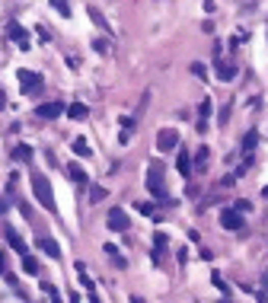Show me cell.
Returning <instances> with one entry per match:
<instances>
[{"mask_svg":"<svg viewBox=\"0 0 268 303\" xmlns=\"http://www.w3.org/2000/svg\"><path fill=\"white\" fill-rule=\"evenodd\" d=\"M217 303H233V300H227V297H224V300H217Z\"/></svg>","mask_w":268,"mask_h":303,"instance_id":"33","label":"cell"},{"mask_svg":"<svg viewBox=\"0 0 268 303\" xmlns=\"http://www.w3.org/2000/svg\"><path fill=\"white\" fill-rule=\"evenodd\" d=\"M39 249L45 252L48 259H61V246H58L55 239H48V236H42V239H39Z\"/></svg>","mask_w":268,"mask_h":303,"instance_id":"9","label":"cell"},{"mask_svg":"<svg viewBox=\"0 0 268 303\" xmlns=\"http://www.w3.org/2000/svg\"><path fill=\"white\" fill-rule=\"evenodd\" d=\"M249 208H252V204H249L246 198H243V201H236V204H233V211H239V214H246Z\"/></svg>","mask_w":268,"mask_h":303,"instance_id":"24","label":"cell"},{"mask_svg":"<svg viewBox=\"0 0 268 303\" xmlns=\"http://www.w3.org/2000/svg\"><path fill=\"white\" fill-rule=\"evenodd\" d=\"M90 16H93V22H96V26H99V29H109V22L102 19V13H99V10H96V7H90Z\"/></svg>","mask_w":268,"mask_h":303,"instance_id":"21","label":"cell"},{"mask_svg":"<svg viewBox=\"0 0 268 303\" xmlns=\"http://www.w3.org/2000/svg\"><path fill=\"white\" fill-rule=\"evenodd\" d=\"M208 147H198V150H195V166H198V169H204V166H208Z\"/></svg>","mask_w":268,"mask_h":303,"instance_id":"17","label":"cell"},{"mask_svg":"<svg viewBox=\"0 0 268 303\" xmlns=\"http://www.w3.org/2000/svg\"><path fill=\"white\" fill-rule=\"evenodd\" d=\"M67 173H70V179H74V182H77V185H87V182H90V179H87V173H83V169H80V166H74V163H70V166H67Z\"/></svg>","mask_w":268,"mask_h":303,"instance_id":"15","label":"cell"},{"mask_svg":"<svg viewBox=\"0 0 268 303\" xmlns=\"http://www.w3.org/2000/svg\"><path fill=\"white\" fill-rule=\"evenodd\" d=\"M0 108H4V93H0Z\"/></svg>","mask_w":268,"mask_h":303,"instance_id":"34","label":"cell"},{"mask_svg":"<svg viewBox=\"0 0 268 303\" xmlns=\"http://www.w3.org/2000/svg\"><path fill=\"white\" fill-rule=\"evenodd\" d=\"M211 281H214L217 287H221V290H227V281H224V278H221V274H214V278H211Z\"/></svg>","mask_w":268,"mask_h":303,"instance_id":"27","label":"cell"},{"mask_svg":"<svg viewBox=\"0 0 268 303\" xmlns=\"http://www.w3.org/2000/svg\"><path fill=\"white\" fill-rule=\"evenodd\" d=\"M138 211H141V214H156V211H153V204H147V201H141V204H138Z\"/></svg>","mask_w":268,"mask_h":303,"instance_id":"26","label":"cell"},{"mask_svg":"<svg viewBox=\"0 0 268 303\" xmlns=\"http://www.w3.org/2000/svg\"><path fill=\"white\" fill-rule=\"evenodd\" d=\"M90 303H99V297H96V294H93V297H90Z\"/></svg>","mask_w":268,"mask_h":303,"instance_id":"31","label":"cell"},{"mask_svg":"<svg viewBox=\"0 0 268 303\" xmlns=\"http://www.w3.org/2000/svg\"><path fill=\"white\" fill-rule=\"evenodd\" d=\"M221 224H224V230H243V227H246L243 214H239V211H233V208H227V211L221 214Z\"/></svg>","mask_w":268,"mask_h":303,"instance_id":"7","label":"cell"},{"mask_svg":"<svg viewBox=\"0 0 268 303\" xmlns=\"http://www.w3.org/2000/svg\"><path fill=\"white\" fill-rule=\"evenodd\" d=\"M7 211V201H0V214H4Z\"/></svg>","mask_w":268,"mask_h":303,"instance_id":"30","label":"cell"},{"mask_svg":"<svg viewBox=\"0 0 268 303\" xmlns=\"http://www.w3.org/2000/svg\"><path fill=\"white\" fill-rule=\"evenodd\" d=\"M32 191H35V198H39L42 208H48L51 214L58 211V204H55V191H51V185H48V179H45V176H39V173L32 176Z\"/></svg>","mask_w":268,"mask_h":303,"instance_id":"1","label":"cell"},{"mask_svg":"<svg viewBox=\"0 0 268 303\" xmlns=\"http://www.w3.org/2000/svg\"><path fill=\"white\" fill-rule=\"evenodd\" d=\"M147 188L153 198H166V182H163V163L153 160L150 169H147Z\"/></svg>","mask_w":268,"mask_h":303,"instance_id":"2","label":"cell"},{"mask_svg":"<svg viewBox=\"0 0 268 303\" xmlns=\"http://www.w3.org/2000/svg\"><path fill=\"white\" fill-rule=\"evenodd\" d=\"M13 160L16 163H29L32 160V147H29V144H16V147H13Z\"/></svg>","mask_w":268,"mask_h":303,"instance_id":"12","label":"cell"},{"mask_svg":"<svg viewBox=\"0 0 268 303\" xmlns=\"http://www.w3.org/2000/svg\"><path fill=\"white\" fill-rule=\"evenodd\" d=\"M19 87H22V93H29V96H35V93H39L42 90V77L39 74H35V70H19Z\"/></svg>","mask_w":268,"mask_h":303,"instance_id":"3","label":"cell"},{"mask_svg":"<svg viewBox=\"0 0 268 303\" xmlns=\"http://www.w3.org/2000/svg\"><path fill=\"white\" fill-rule=\"evenodd\" d=\"M255 144H259V137H255V131H249V134L243 137V153H252V150H255Z\"/></svg>","mask_w":268,"mask_h":303,"instance_id":"18","label":"cell"},{"mask_svg":"<svg viewBox=\"0 0 268 303\" xmlns=\"http://www.w3.org/2000/svg\"><path fill=\"white\" fill-rule=\"evenodd\" d=\"M217 74H221V80H233L236 67H233V64H227V61H221V64H217Z\"/></svg>","mask_w":268,"mask_h":303,"instance_id":"16","label":"cell"},{"mask_svg":"<svg viewBox=\"0 0 268 303\" xmlns=\"http://www.w3.org/2000/svg\"><path fill=\"white\" fill-rule=\"evenodd\" d=\"M131 303H144V300H141V297H134V300H131Z\"/></svg>","mask_w":268,"mask_h":303,"instance_id":"32","label":"cell"},{"mask_svg":"<svg viewBox=\"0 0 268 303\" xmlns=\"http://www.w3.org/2000/svg\"><path fill=\"white\" fill-rule=\"evenodd\" d=\"M61 112H64V102H42L39 108H35L39 118H58Z\"/></svg>","mask_w":268,"mask_h":303,"instance_id":"8","label":"cell"},{"mask_svg":"<svg viewBox=\"0 0 268 303\" xmlns=\"http://www.w3.org/2000/svg\"><path fill=\"white\" fill-rule=\"evenodd\" d=\"M105 224H109L112 233H125V230H128V214L121 211V208H112V211H109V217H105Z\"/></svg>","mask_w":268,"mask_h":303,"instance_id":"5","label":"cell"},{"mask_svg":"<svg viewBox=\"0 0 268 303\" xmlns=\"http://www.w3.org/2000/svg\"><path fill=\"white\" fill-rule=\"evenodd\" d=\"M176 163H179V173H182V176H192V163H189V153H179V160H176Z\"/></svg>","mask_w":268,"mask_h":303,"instance_id":"19","label":"cell"},{"mask_svg":"<svg viewBox=\"0 0 268 303\" xmlns=\"http://www.w3.org/2000/svg\"><path fill=\"white\" fill-rule=\"evenodd\" d=\"M74 150H77L80 156H90V147H87V141H83V137H77V141H74Z\"/></svg>","mask_w":268,"mask_h":303,"instance_id":"22","label":"cell"},{"mask_svg":"<svg viewBox=\"0 0 268 303\" xmlns=\"http://www.w3.org/2000/svg\"><path fill=\"white\" fill-rule=\"evenodd\" d=\"M211 108H214V102H211V99H204V102H201V108H198V131H208Z\"/></svg>","mask_w":268,"mask_h":303,"instance_id":"11","label":"cell"},{"mask_svg":"<svg viewBox=\"0 0 268 303\" xmlns=\"http://www.w3.org/2000/svg\"><path fill=\"white\" fill-rule=\"evenodd\" d=\"M7 35H10V42H13V45H19V48H22V51L29 48V32L22 29L19 22H10V26H7Z\"/></svg>","mask_w":268,"mask_h":303,"instance_id":"6","label":"cell"},{"mask_svg":"<svg viewBox=\"0 0 268 303\" xmlns=\"http://www.w3.org/2000/svg\"><path fill=\"white\" fill-rule=\"evenodd\" d=\"M67 115H70V118H77V121H83V118L90 115V108L83 105V102H70V105H67Z\"/></svg>","mask_w":268,"mask_h":303,"instance_id":"13","label":"cell"},{"mask_svg":"<svg viewBox=\"0 0 268 303\" xmlns=\"http://www.w3.org/2000/svg\"><path fill=\"white\" fill-rule=\"evenodd\" d=\"M93 48H96V51H105V48H109V42H102V39H96V42H93Z\"/></svg>","mask_w":268,"mask_h":303,"instance_id":"28","label":"cell"},{"mask_svg":"<svg viewBox=\"0 0 268 303\" xmlns=\"http://www.w3.org/2000/svg\"><path fill=\"white\" fill-rule=\"evenodd\" d=\"M90 198H93V201H102V198H105V188H99V185H96V188L90 191Z\"/></svg>","mask_w":268,"mask_h":303,"instance_id":"25","label":"cell"},{"mask_svg":"<svg viewBox=\"0 0 268 303\" xmlns=\"http://www.w3.org/2000/svg\"><path fill=\"white\" fill-rule=\"evenodd\" d=\"M7 239H10V246H13V249L19 252V256H26V252H29V246H26V239H22V236L16 233V230H10V227H7Z\"/></svg>","mask_w":268,"mask_h":303,"instance_id":"10","label":"cell"},{"mask_svg":"<svg viewBox=\"0 0 268 303\" xmlns=\"http://www.w3.org/2000/svg\"><path fill=\"white\" fill-rule=\"evenodd\" d=\"M51 7H55V10H58V13L64 16V19L70 16V4H67V0H51Z\"/></svg>","mask_w":268,"mask_h":303,"instance_id":"20","label":"cell"},{"mask_svg":"<svg viewBox=\"0 0 268 303\" xmlns=\"http://www.w3.org/2000/svg\"><path fill=\"white\" fill-rule=\"evenodd\" d=\"M0 274H7V259H4V252H0Z\"/></svg>","mask_w":268,"mask_h":303,"instance_id":"29","label":"cell"},{"mask_svg":"<svg viewBox=\"0 0 268 303\" xmlns=\"http://www.w3.org/2000/svg\"><path fill=\"white\" fill-rule=\"evenodd\" d=\"M192 74L204 80V74H208V67H204V64H201V61H195V64H192Z\"/></svg>","mask_w":268,"mask_h":303,"instance_id":"23","label":"cell"},{"mask_svg":"<svg viewBox=\"0 0 268 303\" xmlns=\"http://www.w3.org/2000/svg\"><path fill=\"white\" fill-rule=\"evenodd\" d=\"M179 147V131L176 128H163L160 134H156V150L166 153V150H176Z\"/></svg>","mask_w":268,"mask_h":303,"instance_id":"4","label":"cell"},{"mask_svg":"<svg viewBox=\"0 0 268 303\" xmlns=\"http://www.w3.org/2000/svg\"><path fill=\"white\" fill-rule=\"evenodd\" d=\"M19 262H22V271H26V274H39V262H35L29 252H26V256H19Z\"/></svg>","mask_w":268,"mask_h":303,"instance_id":"14","label":"cell"}]
</instances>
